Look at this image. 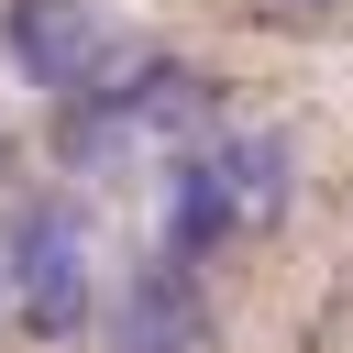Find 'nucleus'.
Listing matches in <instances>:
<instances>
[{
    "instance_id": "8",
    "label": "nucleus",
    "mask_w": 353,
    "mask_h": 353,
    "mask_svg": "<svg viewBox=\"0 0 353 353\" xmlns=\"http://www.w3.org/2000/svg\"><path fill=\"white\" fill-rule=\"evenodd\" d=\"M0 298H11V287H0Z\"/></svg>"
},
{
    "instance_id": "5",
    "label": "nucleus",
    "mask_w": 353,
    "mask_h": 353,
    "mask_svg": "<svg viewBox=\"0 0 353 353\" xmlns=\"http://www.w3.org/2000/svg\"><path fill=\"white\" fill-rule=\"evenodd\" d=\"M121 353H210V298H199V265H132L121 287Z\"/></svg>"
},
{
    "instance_id": "2",
    "label": "nucleus",
    "mask_w": 353,
    "mask_h": 353,
    "mask_svg": "<svg viewBox=\"0 0 353 353\" xmlns=\"http://www.w3.org/2000/svg\"><path fill=\"white\" fill-rule=\"evenodd\" d=\"M221 132V77H199V66H165V55H121L99 88H77V99H55V154L66 165H99V154H121V143H210Z\"/></svg>"
},
{
    "instance_id": "7",
    "label": "nucleus",
    "mask_w": 353,
    "mask_h": 353,
    "mask_svg": "<svg viewBox=\"0 0 353 353\" xmlns=\"http://www.w3.org/2000/svg\"><path fill=\"white\" fill-rule=\"evenodd\" d=\"M0 176H11V143H0Z\"/></svg>"
},
{
    "instance_id": "3",
    "label": "nucleus",
    "mask_w": 353,
    "mask_h": 353,
    "mask_svg": "<svg viewBox=\"0 0 353 353\" xmlns=\"http://www.w3.org/2000/svg\"><path fill=\"white\" fill-rule=\"evenodd\" d=\"M0 287L44 342H77L99 309V265H88V210L77 199H22L0 232Z\"/></svg>"
},
{
    "instance_id": "1",
    "label": "nucleus",
    "mask_w": 353,
    "mask_h": 353,
    "mask_svg": "<svg viewBox=\"0 0 353 353\" xmlns=\"http://www.w3.org/2000/svg\"><path fill=\"white\" fill-rule=\"evenodd\" d=\"M287 199H298L287 132H210V143L165 154V232H154V254L165 265H210L221 243L276 232Z\"/></svg>"
},
{
    "instance_id": "4",
    "label": "nucleus",
    "mask_w": 353,
    "mask_h": 353,
    "mask_svg": "<svg viewBox=\"0 0 353 353\" xmlns=\"http://www.w3.org/2000/svg\"><path fill=\"white\" fill-rule=\"evenodd\" d=\"M0 55L33 77V88H55V99H77V88H99L121 55H143L110 11H88V0H0Z\"/></svg>"
},
{
    "instance_id": "6",
    "label": "nucleus",
    "mask_w": 353,
    "mask_h": 353,
    "mask_svg": "<svg viewBox=\"0 0 353 353\" xmlns=\"http://www.w3.org/2000/svg\"><path fill=\"white\" fill-rule=\"evenodd\" d=\"M254 11H276V22H331L342 0H254Z\"/></svg>"
}]
</instances>
